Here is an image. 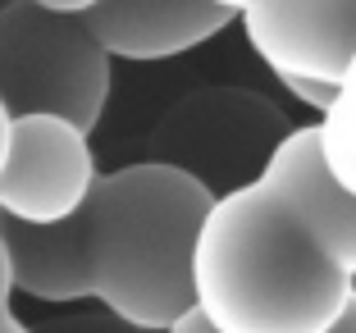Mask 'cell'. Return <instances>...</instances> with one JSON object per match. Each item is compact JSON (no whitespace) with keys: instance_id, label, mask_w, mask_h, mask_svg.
Segmentation results:
<instances>
[{"instance_id":"8","label":"cell","mask_w":356,"mask_h":333,"mask_svg":"<svg viewBox=\"0 0 356 333\" xmlns=\"http://www.w3.org/2000/svg\"><path fill=\"white\" fill-rule=\"evenodd\" d=\"M83 23L110 60L160 64L220 37L233 14L210 0H105Z\"/></svg>"},{"instance_id":"12","label":"cell","mask_w":356,"mask_h":333,"mask_svg":"<svg viewBox=\"0 0 356 333\" xmlns=\"http://www.w3.org/2000/svg\"><path fill=\"white\" fill-rule=\"evenodd\" d=\"M28 5H37L46 14H64V19H87L92 10H101L105 0H28Z\"/></svg>"},{"instance_id":"14","label":"cell","mask_w":356,"mask_h":333,"mask_svg":"<svg viewBox=\"0 0 356 333\" xmlns=\"http://www.w3.org/2000/svg\"><path fill=\"white\" fill-rule=\"evenodd\" d=\"M169 333H220V329H215V324H210L206 315H201L197 306H192V311L183 315V320H178V324H174V329H169Z\"/></svg>"},{"instance_id":"13","label":"cell","mask_w":356,"mask_h":333,"mask_svg":"<svg viewBox=\"0 0 356 333\" xmlns=\"http://www.w3.org/2000/svg\"><path fill=\"white\" fill-rule=\"evenodd\" d=\"M10 156H14V115H10V105L0 101V178L10 169Z\"/></svg>"},{"instance_id":"7","label":"cell","mask_w":356,"mask_h":333,"mask_svg":"<svg viewBox=\"0 0 356 333\" xmlns=\"http://www.w3.org/2000/svg\"><path fill=\"white\" fill-rule=\"evenodd\" d=\"M261 183L274 188L311 224V233L325 242V251L356 279V192H347L329 169L325 146H320V124L293 128L283 137L265 165Z\"/></svg>"},{"instance_id":"16","label":"cell","mask_w":356,"mask_h":333,"mask_svg":"<svg viewBox=\"0 0 356 333\" xmlns=\"http://www.w3.org/2000/svg\"><path fill=\"white\" fill-rule=\"evenodd\" d=\"M210 5H220V10H229L233 19H247V14L261 5V0H210Z\"/></svg>"},{"instance_id":"9","label":"cell","mask_w":356,"mask_h":333,"mask_svg":"<svg viewBox=\"0 0 356 333\" xmlns=\"http://www.w3.org/2000/svg\"><path fill=\"white\" fill-rule=\"evenodd\" d=\"M5 224V247L14 261V292L46 306H74L92 297V261H87V233L83 215L32 229V224Z\"/></svg>"},{"instance_id":"5","label":"cell","mask_w":356,"mask_h":333,"mask_svg":"<svg viewBox=\"0 0 356 333\" xmlns=\"http://www.w3.org/2000/svg\"><path fill=\"white\" fill-rule=\"evenodd\" d=\"M87 128L60 115L14 119V156L0 178V219L51 229L78 219L101 188Z\"/></svg>"},{"instance_id":"17","label":"cell","mask_w":356,"mask_h":333,"mask_svg":"<svg viewBox=\"0 0 356 333\" xmlns=\"http://www.w3.org/2000/svg\"><path fill=\"white\" fill-rule=\"evenodd\" d=\"M334 333H356V302L347 306V315H343V320L334 324Z\"/></svg>"},{"instance_id":"10","label":"cell","mask_w":356,"mask_h":333,"mask_svg":"<svg viewBox=\"0 0 356 333\" xmlns=\"http://www.w3.org/2000/svg\"><path fill=\"white\" fill-rule=\"evenodd\" d=\"M320 146L334 169V178L347 192H356V51L347 64L343 83H338V101L325 119H320Z\"/></svg>"},{"instance_id":"18","label":"cell","mask_w":356,"mask_h":333,"mask_svg":"<svg viewBox=\"0 0 356 333\" xmlns=\"http://www.w3.org/2000/svg\"><path fill=\"white\" fill-rule=\"evenodd\" d=\"M10 5H14V0H0V10H10Z\"/></svg>"},{"instance_id":"2","label":"cell","mask_w":356,"mask_h":333,"mask_svg":"<svg viewBox=\"0 0 356 333\" xmlns=\"http://www.w3.org/2000/svg\"><path fill=\"white\" fill-rule=\"evenodd\" d=\"M215 192L169 160H137L101 174L83 210L92 302L137 333H169L197 306L192 261Z\"/></svg>"},{"instance_id":"4","label":"cell","mask_w":356,"mask_h":333,"mask_svg":"<svg viewBox=\"0 0 356 333\" xmlns=\"http://www.w3.org/2000/svg\"><path fill=\"white\" fill-rule=\"evenodd\" d=\"M288 133H293V124L252 92L188 96L160 124V137L178 146L174 156H165V160L178 169H188V174H197L215 197H220L215 178H224V197L261 183L270 156L279 151V142Z\"/></svg>"},{"instance_id":"6","label":"cell","mask_w":356,"mask_h":333,"mask_svg":"<svg viewBox=\"0 0 356 333\" xmlns=\"http://www.w3.org/2000/svg\"><path fill=\"white\" fill-rule=\"evenodd\" d=\"M242 32L274 78L343 83L356 51V0H261Z\"/></svg>"},{"instance_id":"1","label":"cell","mask_w":356,"mask_h":333,"mask_svg":"<svg viewBox=\"0 0 356 333\" xmlns=\"http://www.w3.org/2000/svg\"><path fill=\"white\" fill-rule=\"evenodd\" d=\"M197 311L220 333H334L356 279L265 183L215 201L192 261Z\"/></svg>"},{"instance_id":"11","label":"cell","mask_w":356,"mask_h":333,"mask_svg":"<svg viewBox=\"0 0 356 333\" xmlns=\"http://www.w3.org/2000/svg\"><path fill=\"white\" fill-rule=\"evenodd\" d=\"M283 92L293 96V101H302L306 110H315V115L325 119L329 110H334L338 101V83H315V78H279Z\"/></svg>"},{"instance_id":"3","label":"cell","mask_w":356,"mask_h":333,"mask_svg":"<svg viewBox=\"0 0 356 333\" xmlns=\"http://www.w3.org/2000/svg\"><path fill=\"white\" fill-rule=\"evenodd\" d=\"M110 55L83 19L28 0L0 10V101L10 115H60L92 133L110 101Z\"/></svg>"},{"instance_id":"15","label":"cell","mask_w":356,"mask_h":333,"mask_svg":"<svg viewBox=\"0 0 356 333\" xmlns=\"http://www.w3.org/2000/svg\"><path fill=\"white\" fill-rule=\"evenodd\" d=\"M0 333H32L28 324H23L19 315H14V306H10V302L0 306Z\"/></svg>"}]
</instances>
